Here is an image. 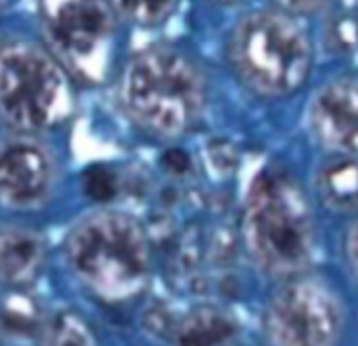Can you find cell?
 Wrapping results in <instances>:
<instances>
[{
    "label": "cell",
    "mask_w": 358,
    "mask_h": 346,
    "mask_svg": "<svg viewBox=\"0 0 358 346\" xmlns=\"http://www.w3.org/2000/svg\"><path fill=\"white\" fill-rule=\"evenodd\" d=\"M320 194L334 208H353L358 205V168L348 161L325 166L320 171Z\"/></svg>",
    "instance_id": "cell-12"
},
{
    "label": "cell",
    "mask_w": 358,
    "mask_h": 346,
    "mask_svg": "<svg viewBox=\"0 0 358 346\" xmlns=\"http://www.w3.org/2000/svg\"><path fill=\"white\" fill-rule=\"evenodd\" d=\"M345 254L353 275L358 280V220L353 224L352 229L348 231V236H346L345 241Z\"/></svg>",
    "instance_id": "cell-15"
},
{
    "label": "cell",
    "mask_w": 358,
    "mask_h": 346,
    "mask_svg": "<svg viewBox=\"0 0 358 346\" xmlns=\"http://www.w3.org/2000/svg\"><path fill=\"white\" fill-rule=\"evenodd\" d=\"M164 161H166L168 170L175 175H184L189 170V157L184 152H180V150H171V152H168Z\"/></svg>",
    "instance_id": "cell-17"
},
{
    "label": "cell",
    "mask_w": 358,
    "mask_h": 346,
    "mask_svg": "<svg viewBox=\"0 0 358 346\" xmlns=\"http://www.w3.org/2000/svg\"><path fill=\"white\" fill-rule=\"evenodd\" d=\"M0 105L13 128L35 133L62 124L72 114L73 96L65 72L44 49L13 41L0 56Z\"/></svg>",
    "instance_id": "cell-5"
},
{
    "label": "cell",
    "mask_w": 358,
    "mask_h": 346,
    "mask_svg": "<svg viewBox=\"0 0 358 346\" xmlns=\"http://www.w3.org/2000/svg\"><path fill=\"white\" fill-rule=\"evenodd\" d=\"M110 0H41L45 38L58 58L87 80H101L110 65L115 16Z\"/></svg>",
    "instance_id": "cell-6"
},
{
    "label": "cell",
    "mask_w": 358,
    "mask_h": 346,
    "mask_svg": "<svg viewBox=\"0 0 358 346\" xmlns=\"http://www.w3.org/2000/svg\"><path fill=\"white\" fill-rule=\"evenodd\" d=\"M210 2H215V3H231V2H236V0H210Z\"/></svg>",
    "instance_id": "cell-18"
},
{
    "label": "cell",
    "mask_w": 358,
    "mask_h": 346,
    "mask_svg": "<svg viewBox=\"0 0 358 346\" xmlns=\"http://www.w3.org/2000/svg\"><path fill=\"white\" fill-rule=\"evenodd\" d=\"M287 13H310L320 7L325 0H275Z\"/></svg>",
    "instance_id": "cell-16"
},
{
    "label": "cell",
    "mask_w": 358,
    "mask_h": 346,
    "mask_svg": "<svg viewBox=\"0 0 358 346\" xmlns=\"http://www.w3.org/2000/svg\"><path fill=\"white\" fill-rule=\"evenodd\" d=\"M121 101L129 117L159 136H180L201 117L205 80L178 49L152 45L133 56L121 79Z\"/></svg>",
    "instance_id": "cell-2"
},
{
    "label": "cell",
    "mask_w": 358,
    "mask_h": 346,
    "mask_svg": "<svg viewBox=\"0 0 358 346\" xmlns=\"http://www.w3.org/2000/svg\"><path fill=\"white\" fill-rule=\"evenodd\" d=\"M229 59L240 79L262 96L296 93L310 75L313 51L303 28L285 13L245 16L229 41Z\"/></svg>",
    "instance_id": "cell-4"
},
{
    "label": "cell",
    "mask_w": 358,
    "mask_h": 346,
    "mask_svg": "<svg viewBox=\"0 0 358 346\" xmlns=\"http://www.w3.org/2000/svg\"><path fill=\"white\" fill-rule=\"evenodd\" d=\"M52 180V161L48 150L28 138L7 142L0 163V187L6 203L24 208L45 198Z\"/></svg>",
    "instance_id": "cell-9"
},
{
    "label": "cell",
    "mask_w": 358,
    "mask_h": 346,
    "mask_svg": "<svg viewBox=\"0 0 358 346\" xmlns=\"http://www.w3.org/2000/svg\"><path fill=\"white\" fill-rule=\"evenodd\" d=\"M84 191L96 201H110L117 194V178L107 166L96 164L84 171Z\"/></svg>",
    "instance_id": "cell-14"
},
{
    "label": "cell",
    "mask_w": 358,
    "mask_h": 346,
    "mask_svg": "<svg viewBox=\"0 0 358 346\" xmlns=\"http://www.w3.org/2000/svg\"><path fill=\"white\" fill-rule=\"evenodd\" d=\"M112 6L128 20L143 27L159 24L173 10L177 0H110Z\"/></svg>",
    "instance_id": "cell-13"
},
{
    "label": "cell",
    "mask_w": 358,
    "mask_h": 346,
    "mask_svg": "<svg viewBox=\"0 0 358 346\" xmlns=\"http://www.w3.org/2000/svg\"><path fill=\"white\" fill-rule=\"evenodd\" d=\"M345 329V308L320 278H294L264 311V331L276 345H332Z\"/></svg>",
    "instance_id": "cell-7"
},
{
    "label": "cell",
    "mask_w": 358,
    "mask_h": 346,
    "mask_svg": "<svg viewBox=\"0 0 358 346\" xmlns=\"http://www.w3.org/2000/svg\"><path fill=\"white\" fill-rule=\"evenodd\" d=\"M318 140L339 154H358V73H346L320 87L311 105Z\"/></svg>",
    "instance_id": "cell-8"
},
{
    "label": "cell",
    "mask_w": 358,
    "mask_h": 346,
    "mask_svg": "<svg viewBox=\"0 0 358 346\" xmlns=\"http://www.w3.org/2000/svg\"><path fill=\"white\" fill-rule=\"evenodd\" d=\"M236 338V324L213 308H199L182 318L175 332L178 345H226Z\"/></svg>",
    "instance_id": "cell-11"
},
{
    "label": "cell",
    "mask_w": 358,
    "mask_h": 346,
    "mask_svg": "<svg viewBox=\"0 0 358 346\" xmlns=\"http://www.w3.org/2000/svg\"><path fill=\"white\" fill-rule=\"evenodd\" d=\"M65 257L87 289L112 303L140 294L149 280V236L128 213L96 212L80 220L66 238Z\"/></svg>",
    "instance_id": "cell-1"
},
{
    "label": "cell",
    "mask_w": 358,
    "mask_h": 346,
    "mask_svg": "<svg viewBox=\"0 0 358 346\" xmlns=\"http://www.w3.org/2000/svg\"><path fill=\"white\" fill-rule=\"evenodd\" d=\"M243 233L252 257L271 275L303 271L313 254V219L296 180L280 166L255 177L245 208Z\"/></svg>",
    "instance_id": "cell-3"
},
{
    "label": "cell",
    "mask_w": 358,
    "mask_h": 346,
    "mask_svg": "<svg viewBox=\"0 0 358 346\" xmlns=\"http://www.w3.org/2000/svg\"><path fill=\"white\" fill-rule=\"evenodd\" d=\"M0 247L2 278L7 283L23 285L37 276L44 261V243L37 234L21 227H3Z\"/></svg>",
    "instance_id": "cell-10"
}]
</instances>
